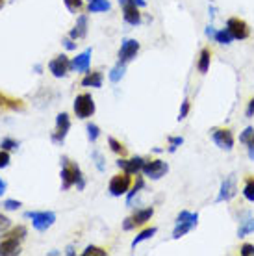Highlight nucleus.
Here are the masks:
<instances>
[{
    "label": "nucleus",
    "instance_id": "obj_3",
    "mask_svg": "<svg viewBox=\"0 0 254 256\" xmlns=\"http://www.w3.org/2000/svg\"><path fill=\"white\" fill-rule=\"evenodd\" d=\"M198 223V214H191L188 210H182L176 216V226H174V232H172V238L174 240H180L182 236H186L190 230H193Z\"/></svg>",
    "mask_w": 254,
    "mask_h": 256
},
{
    "label": "nucleus",
    "instance_id": "obj_7",
    "mask_svg": "<svg viewBox=\"0 0 254 256\" xmlns=\"http://www.w3.org/2000/svg\"><path fill=\"white\" fill-rule=\"evenodd\" d=\"M70 130V119L67 114H60L56 117V128H54V132H52V143L54 145H62L67 138Z\"/></svg>",
    "mask_w": 254,
    "mask_h": 256
},
{
    "label": "nucleus",
    "instance_id": "obj_17",
    "mask_svg": "<svg viewBox=\"0 0 254 256\" xmlns=\"http://www.w3.org/2000/svg\"><path fill=\"white\" fill-rule=\"evenodd\" d=\"M0 110H8V112H20L24 110V102L20 98H15V96H10L6 93L0 91Z\"/></svg>",
    "mask_w": 254,
    "mask_h": 256
},
{
    "label": "nucleus",
    "instance_id": "obj_47",
    "mask_svg": "<svg viewBox=\"0 0 254 256\" xmlns=\"http://www.w3.org/2000/svg\"><path fill=\"white\" fill-rule=\"evenodd\" d=\"M6 182H4V180L0 178V197H2V195H4V193H6Z\"/></svg>",
    "mask_w": 254,
    "mask_h": 256
},
{
    "label": "nucleus",
    "instance_id": "obj_9",
    "mask_svg": "<svg viewBox=\"0 0 254 256\" xmlns=\"http://www.w3.org/2000/svg\"><path fill=\"white\" fill-rule=\"evenodd\" d=\"M141 171L150 180H160L162 176H166V173L169 171V166L164 160H150V162H145V166H143Z\"/></svg>",
    "mask_w": 254,
    "mask_h": 256
},
{
    "label": "nucleus",
    "instance_id": "obj_46",
    "mask_svg": "<svg viewBox=\"0 0 254 256\" xmlns=\"http://www.w3.org/2000/svg\"><path fill=\"white\" fill-rule=\"evenodd\" d=\"M216 32H217V30L212 24L206 26V36H208V38H214V36H216Z\"/></svg>",
    "mask_w": 254,
    "mask_h": 256
},
{
    "label": "nucleus",
    "instance_id": "obj_33",
    "mask_svg": "<svg viewBox=\"0 0 254 256\" xmlns=\"http://www.w3.org/2000/svg\"><path fill=\"white\" fill-rule=\"evenodd\" d=\"M254 138V128L252 126H247L245 130L242 132V136H240V143H243V145H247L248 141Z\"/></svg>",
    "mask_w": 254,
    "mask_h": 256
},
{
    "label": "nucleus",
    "instance_id": "obj_12",
    "mask_svg": "<svg viewBox=\"0 0 254 256\" xmlns=\"http://www.w3.org/2000/svg\"><path fill=\"white\" fill-rule=\"evenodd\" d=\"M236 178L234 174H230L226 178L221 182V188H219V193H217V198L216 202H228L232 198L236 197Z\"/></svg>",
    "mask_w": 254,
    "mask_h": 256
},
{
    "label": "nucleus",
    "instance_id": "obj_44",
    "mask_svg": "<svg viewBox=\"0 0 254 256\" xmlns=\"http://www.w3.org/2000/svg\"><path fill=\"white\" fill-rule=\"evenodd\" d=\"M64 45H65V48H67V50H74V48H76V43H74V39H70V38L64 39Z\"/></svg>",
    "mask_w": 254,
    "mask_h": 256
},
{
    "label": "nucleus",
    "instance_id": "obj_48",
    "mask_svg": "<svg viewBox=\"0 0 254 256\" xmlns=\"http://www.w3.org/2000/svg\"><path fill=\"white\" fill-rule=\"evenodd\" d=\"M65 254L72 256V254H74V249H72V247H70V245H69V247H67V250H65Z\"/></svg>",
    "mask_w": 254,
    "mask_h": 256
},
{
    "label": "nucleus",
    "instance_id": "obj_1",
    "mask_svg": "<svg viewBox=\"0 0 254 256\" xmlns=\"http://www.w3.org/2000/svg\"><path fill=\"white\" fill-rule=\"evenodd\" d=\"M62 188L64 190H69V188L76 186L78 192H84L86 188V178H84L82 171H80V166L70 162L67 156H62Z\"/></svg>",
    "mask_w": 254,
    "mask_h": 256
},
{
    "label": "nucleus",
    "instance_id": "obj_5",
    "mask_svg": "<svg viewBox=\"0 0 254 256\" xmlns=\"http://www.w3.org/2000/svg\"><path fill=\"white\" fill-rule=\"evenodd\" d=\"M72 108H74V114H76L78 119H88L95 114V100H93V96L89 95V93H82V95H78L74 98V104H72Z\"/></svg>",
    "mask_w": 254,
    "mask_h": 256
},
{
    "label": "nucleus",
    "instance_id": "obj_21",
    "mask_svg": "<svg viewBox=\"0 0 254 256\" xmlns=\"http://www.w3.org/2000/svg\"><path fill=\"white\" fill-rule=\"evenodd\" d=\"M124 72H126V64H121V62H119V64L115 65L114 69L110 70V82L112 84H119L122 80V76H124Z\"/></svg>",
    "mask_w": 254,
    "mask_h": 256
},
{
    "label": "nucleus",
    "instance_id": "obj_39",
    "mask_svg": "<svg viewBox=\"0 0 254 256\" xmlns=\"http://www.w3.org/2000/svg\"><path fill=\"white\" fill-rule=\"evenodd\" d=\"M10 166V154H8V150H0V169H4V167Z\"/></svg>",
    "mask_w": 254,
    "mask_h": 256
},
{
    "label": "nucleus",
    "instance_id": "obj_4",
    "mask_svg": "<svg viewBox=\"0 0 254 256\" xmlns=\"http://www.w3.org/2000/svg\"><path fill=\"white\" fill-rule=\"evenodd\" d=\"M24 218L32 219L34 228L38 232H46L52 224L56 223V214L54 212H26Z\"/></svg>",
    "mask_w": 254,
    "mask_h": 256
},
{
    "label": "nucleus",
    "instance_id": "obj_41",
    "mask_svg": "<svg viewBox=\"0 0 254 256\" xmlns=\"http://www.w3.org/2000/svg\"><path fill=\"white\" fill-rule=\"evenodd\" d=\"M242 256H254V245H250V244H245L242 247Z\"/></svg>",
    "mask_w": 254,
    "mask_h": 256
},
{
    "label": "nucleus",
    "instance_id": "obj_32",
    "mask_svg": "<svg viewBox=\"0 0 254 256\" xmlns=\"http://www.w3.org/2000/svg\"><path fill=\"white\" fill-rule=\"evenodd\" d=\"M64 4L67 6V10H69L70 13L80 12V10H82V6H84L82 0H64Z\"/></svg>",
    "mask_w": 254,
    "mask_h": 256
},
{
    "label": "nucleus",
    "instance_id": "obj_35",
    "mask_svg": "<svg viewBox=\"0 0 254 256\" xmlns=\"http://www.w3.org/2000/svg\"><path fill=\"white\" fill-rule=\"evenodd\" d=\"M184 143V138L182 136H176V138H169V152H174L180 145Z\"/></svg>",
    "mask_w": 254,
    "mask_h": 256
},
{
    "label": "nucleus",
    "instance_id": "obj_38",
    "mask_svg": "<svg viewBox=\"0 0 254 256\" xmlns=\"http://www.w3.org/2000/svg\"><path fill=\"white\" fill-rule=\"evenodd\" d=\"M10 226H12V219L0 214V232H6L8 228H10Z\"/></svg>",
    "mask_w": 254,
    "mask_h": 256
},
{
    "label": "nucleus",
    "instance_id": "obj_29",
    "mask_svg": "<svg viewBox=\"0 0 254 256\" xmlns=\"http://www.w3.org/2000/svg\"><path fill=\"white\" fill-rule=\"evenodd\" d=\"M82 256H108V250L100 249V247H95V245H89V247H86Z\"/></svg>",
    "mask_w": 254,
    "mask_h": 256
},
{
    "label": "nucleus",
    "instance_id": "obj_11",
    "mask_svg": "<svg viewBox=\"0 0 254 256\" xmlns=\"http://www.w3.org/2000/svg\"><path fill=\"white\" fill-rule=\"evenodd\" d=\"M72 69V65H70V60L65 56V54H60L56 58L52 60L50 64H48V70H50L52 74L56 78H65L67 76V72Z\"/></svg>",
    "mask_w": 254,
    "mask_h": 256
},
{
    "label": "nucleus",
    "instance_id": "obj_26",
    "mask_svg": "<svg viewBox=\"0 0 254 256\" xmlns=\"http://www.w3.org/2000/svg\"><path fill=\"white\" fill-rule=\"evenodd\" d=\"M143 188H145V180H143V178H141V176H140V178L136 180V184H134L132 190L128 192V195H126V206L132 204V200H134V198H136V195H138V193H140L141 190H143Z\"/></svg>",
    "mask_w": 254,
    "mask_h": 256
},
{
    "label": "nucleus",
    "instance_id": "obj_31",
    "mask_svg": "<svg viewBox=\"0 0 254 256\" xmlns=\"http://www.w3.org/2000/svg\"><path fill=\"white\" fill-rule=\"evenodd\" d=\"M86 130H88V138L91 143H95L96 140H98V136H100V128L96 126V124H93V122H89L88 126H86Z\"/></svg>",
    "mask_w": 254,
    "mask_h": 256
},
{
    "label": "nucleus",
    "instance_id": "obj_30",
    "mask_svg": "<svg viewBox=\"0 0 254 256\" xmlns=\"http://www.w3.org/2000/svg\"><path fill=\"white\" fill-rule=\"evenodd\" d=\"M250 232H254V219L243 221V224L240 226V230H238V236L243 238V236H247V234H250Z\"/></svg>",
    "mask_w": 254,
    "mask_h": 256
},
{
    "label": "nucleus",
    "instance_id": "obj_40",
    "mask_svg": "<svg viewBox=\"0 0 254 256\" xmlns=\"http://www.w3.org/2000/svg\"><path fill=\"white\" fill-rule=\"evenodd\" d=\"M91 156H93V158H95V164H96V169H98V171H104V169H106V166H104V160H102V156H100V152H93L91 154Z\"/></svg>",
    "mask_w": 254,
    "mask_h": 256
},
{
    "label": "nucleus",
    "instance_id": "obj_8",
    "mask_svg": "<svg viewBox=\"0 0 254 256\" xmlns=\"http://www.w3.org/2000/svg\"><path fill=\"white\" fill-rule=\"evenodd\" d=\"M212 140L219 148H224V150H232L234 148V134L230 132L228 128H214L212 130Z\"/></svg>",
    "mask_w": 254,
    "mask_h": 256
},
{
    "label": "nucleus",
    "instance_id": "obj_37",
    "mask_svg": "<svg viewBox=\"0 0 254 256\" xmlns=\"http://www.w3.org/2000/svg\"><path fill=\"white\" fill-rule=\"evenodd\" d=\"M2 206L6 208V210H17V208H20V200H13V198H8V200H4L2 202Z\"/></svg>",
    "mask_w": 254,
    "mask_h": 256
},
{
    "label": "nucleus",
    "instance_id": "obj_20",
    "mask_svg": "<svg viewBox=\"0 0 254 256\" xmlns=\"http://www.w3.org/2000/svg\"><path fill=\"white\" fill-rule=\"evenodd\" d=\"M154 216V210L152 208H141V210H136L134 212V223H136V226H141V224H145L146 221H150V218Z\"/></svg>",
    "mask_w": 254,
    "mask_h": 256
},
{
    "label": "nucleus",
    "instance_id": "obj_22",
    "mask_svg": "<svg viewBox=\"0 0 254 256\" xmlns=\"http://www.w3.org/2000/svg\"><path fill=\"white\" fill-rule=\"evenodd\" d=\"M210 60H212V52L208 50V48H202L200 50V58H198V64H197V67H198V70L200 72H208V69H210Z\"/></svg>",
    "mask_w": 254,
    "mask_h": 256
},
{
    "label": "nucleus",
    "instance_id": "obj_23",
    "mask_svg": "<svg viewBox=\"0 0 254 256\" xmlns=\"http://www.w3.org/2000/svg\"><path fill=\"white\" fill-rule=\"evenodd\" d=\"M110 4L108 0H89V12L91 13H100V12H110Z\"/></svg>",
    "mask_w": 254,
    "mask_h": 256
},
{
    "label": "nucleus",
    "instance_id": "obj_43",
    "mask_svg": "<svg viewBox=\"0 0 254 256\" xmlns=\"http://www.w3.org/2000/svg\"><path fill=\"white\" fill-rule=\"evenodd\" d=\"M128 2H132V4H136L138 8H145L146 6V2L145 0H119V4H128Z\"/></svg>",
    "mask_w": 254,
    "mask_h": 256
},
{
    "label": "nucleus",
    "instance_id": "obj_28",
    "mask_svg": "<svg viewBox=\"0 0 254 256\" xmlns=\"http://www.w3.org/2000/svg\"><path fill=\"white\" fill-rule=\"evenodd\" d=\"M243 197L247 198L248 202H254V178L245 180V186H243Z\"/></svg>",
    "mask_w": 254,
    "mask_h": 256
},
{
    "label": "nucleus",
    "instance_id": "obj_25",
    "mask_svg": "<svg viewBox=\"0 0 254 256\" xmlns=\"http://www.w3.org/2000/svg\"><path fill=\"white\" fill-rule=\"evenodd\" d=\"M214 39H216L217 43H221V45H230V43L234 41V38H232V34L228 32V28H222V30H217L216 36H214Z\"/></svg>",
    "mask_w": 254,
    "mask_h": 256
},
{
    "label": "nucleus",
    "instance_id": "obj_34",
    "mask_svg": "<svg viewBox=\"0 0 254 256\" xmlns=\"http://www.w3.org/2000/svg\"><path fill=\"white\" fill-rule=\"evenodd\" d=\"M188 114H190V100L184 98L182 106H180V112H178V121H184L186 117H188Z\"/></svg>",
    "mask_w": 254,
    "mask_h": 256
},
{
    "label": "nucleus",
    "instance_id": "obj_19",
    "mask_svg": "<svg viewBox=\"0 0 254 256\" xmlns=\"http://www.w3.org/2000/svg\"><path fill=\"white\" fill-rule=\"evenodd\" d=\"M102 80H104V76H102L100 70H93L82 78V86L84 88H102Z\"/></svg>",
    "mask_w": 254,
    "mask_h": 256
},
{
    "label": "nucleus",
    "instance_id": "obj_24",
    "mask_svg": "<svg viewBox=\"0 0 254 256\" xmlns=\"http://www.w3.org/2000/svg\"><path fill=\"white\" fill-rule=\"evenodd\" d=\"M158 232V228H154V226H150V228H146V230H143V232H140L138 236L134 238V242H132V249H136L138 245L141 244V242H145V240H150V238L154 236Z\"/></svg>",
    "mask_w": 254,
    "mask_h": 256
},
{
    "label": "nucleus",
    "instance_id": "obj_27",
    "mask_svg": "<svg viewBox=\"0 0 254 256\" xmlns=\"http://www.w3.org/2000/svg\"><path fill=\"white\" fill-rule=\"evenodd\" d=\"M108 145H110V148H112V150H114L115 154H121V156H126V147L122 145L121 141H117L115 138H112V136L108 138Z\"/></svg>",
    "mask_w": 254,
    "mask_h": 256
},
{
    "label": "nucleus",
    "instance_id": "obj_14",
    "mask_svg": "<svg viewBox=\"0 0 254 256\" xmlns=\"http://www.w3.org/2000/svg\"><path fill=\"white\" fill-rule=\"evenodd\" d=\"M145 166V160L141 156H136V158H130V160H117V167H121L124 173L128 174H138Z\"/></svg>",
    "mask_w": 254,
    "mask_h": 256
},
{
    "label": "nucleus",
    "instance_id": "obj_36",
    "mask_svg": "<svg viewBox=\"0 0 254 256\" xmlns=\"http://www.w3.org/2000/svg\"><path fill=\"white\" fill-rule=\"evenodd\" d=\"M0 147L4 148V150H13V148L19 147V143H17L15 140H12V138H6V140H2Z\"/></svg>",
    "mask_w": 254,
    "mask_h": 256
},
{
    "label": "nucleus",
    "instance_id": "obj_45",
    "mask_svg": "<svg viewBox=\"0 0 254 256\" xmlns=\"http://www.w3.org/2000/svg\"><path fill=\"white\" fill-rule=\"evenodd\" d=\"M245 114H247V117H252V116H254V98L250 100V102H248L247 112H245Z\"/></svg>",
    "mask_w": 254,
    "mask_h": 256
},
{
    "label": "nucleus",
    "instance_id": "obj_6",
    "mask_svg": "<svg viewBox=\"0 0 254 256\" xmlns=\"http://www.w3.org/2000/svg\"><path fill=\"white\" fill-rule=\"evenodd\" d=\"M132 174H128L122 171L121 174H115V176H112V180H110V193L114 195V197H121V195H124V193H128V190H130V184H132V178H130Z\"/></svg>",
    "mask_w": 254,
    "mask_h": 256
},
{
    "label": "nucleus",
    "instance_id": "obj_13",
    "mask_svg": "<svg viewBox=\"0 0 254 256\" xmlns=\"http://www.w3.org/2000/svg\"><path fill=\"white\" fill-rule=\"evenodd\" d=\"M138 52H140V43H138L136 39H124L121 48H119V62H121V64L132 62V60L138 56Z\"/></svg>",
    "mask_w": 254,
    "mask_h": 256
},
{
    "label": "nucleus",
    "instance_id": "obj_10",
    "mask_svg": "<svg viewBox=\"0 0 254 256\" xmlns=\"http://www.w3.org/2000/svg\"><path fill=\"white\" fill-rule=\"evenodd\" d=\"M226 28H228V32L232 34V38L240 39V41H243V39H247L248 36H250L248 24L243 19H238V17H230V19L226 20Z\"/></svg>",
    "mask_w": 254,
    "mask_h": 256
},
{
    "label": "nucleus",
    "instance_id": "obj_2",
    "mask_svg": "<svg viewBox=\"0 0 254 256\" xmlns=\"http://www.w3.org/2000/svg\"><path fill=\"white\" fill-rule=\"evenodd\" d=\"M26 234V226L19 224L12 228L10 232H6L4 236H0V256H15L20 252V244L24 242Z\"/></svg>",
    "mask_w": 254,
    "mask_h": 256
},
{
    "label": "nucleus",
    "instance_id": "obj_15",
    "mask_svg": "<svg viewBox=\"0 0 254 256\" xmlns=\"http://www.w3.org/2000/svg\"><path fill=\"white\" fill-rule=\"evenodd\" d=\"M122 17L126 20L130 26H138L141 24V13H140V8L132 4V2H128V4H122Z\"/></svg>",
    "mask_w": 254,
    "mask_h": 256
},
{
    "label": "nucleus",
    "instance_id": "obj_16",
    "mask_svg": "<svg viewBox=\"0 0 254 256\" xmlns=\"http://www.w3.org/2000/svg\"><path fill=\"white\" fill-rule=\"evenodd\" d=\"M91 54H93V50H91V48H86L82 54H78L76 58L70 60L72 69L76 70V72H88V70H89V62H91Z\"/></svg>",
    "mask_w": 254,
    "mask_h": 256
},
{
    "label": "nucleus",
    "instance_id": "obj_49",
    "mask_svg": "<svg viewBox=\"0 0 254 256\" xmlns=\"http://www.w3.org/2000/svg\"><path fill=\"white\" fill-rule=\"evenodd\" d=\"M2 6H4V0H0V8H2Z\"/></svg>",
    "mask_w": 254,
    "mask_h": 256
},
{
    "label": "nucleus",
    "instance_id": "obj_42",
    "mask_svg": "<svg viewBox=\"0 0 254 256\" xmlns=\"http://www.w3.org/2000/svg\"><path fill=\"white\" fill-rule=\"evenodd\" d=\"M132 228H136V223H134L132 218H126L124 219V223H122V230H132Z\"/></svg>",
    "mask_w": 254,
    "mask_h": 256
},
{
    "label": "nucleus",
    "instance_id": "obj_18",
    "mask_svg": "<svg viewBox=\"0 0 254 256\" xmlns=\"http://www.w3.org/2000/svg\"><path fill=\"white\" fill-rule=\"evenodd\" d=\"M88 36V15H80L76 19V24L72 26V30L69 32V38L70 39H82Z\"/></svg>",
    "mask_w": 254,
    "mask_h": 256
}]
</instances>
